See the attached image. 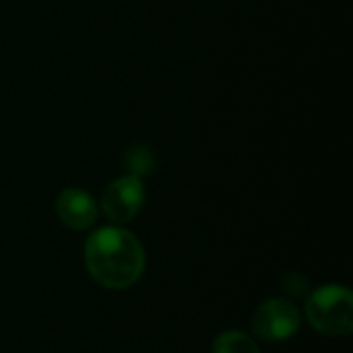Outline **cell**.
<instances>
[{"instance_id":"1","label":"cell","mask_w":353,"mask_h":353,"mask_svg":"<svg viewBox=\"0 0 353 353\" xmlns=\"http://www.w3.org/2000/svg\"><path fill=\"white\" fill-rule=\"evenodd\" d=\"M85 265L99 285L126 290L143 275L145 250L128 230L101 228L85 242Z\"/></svg>"},{"instance_id":"2","label":"cell","mask_w":353,"mask_h":353,"mask_svg":"<svg viewBox=\"0 0 353 353\" xmlns=\"http://www.w3.org/2000/svg\"><path fill=\"white\" fill-rule=\"evenodd\" d=\"M306 319L327 337H350L353 331V296L343 285H325L306 302Z\"/></svg>"},{"instance_id":"3","label":"cell","mask_w":353,"mask_h":353,"mask_svg":"<svg viewBox=\"0 0 353 353\" xmlns=\"http://www.w3.org/2000/svg\"><path fill=\"white\" fill-rule=\"evenodd\" d=\"M300 323L302 316L298 306L283 298L263 302L250 319L254 335L263 341H285L298 333Z\"/></svg>"},{"instance_id":"4","label":"cell","mask_w":353,"mask_h":353,"mask_svg":"<svg viewBox=\"0 0 353 353\" xmlns=\"http://www.w3.org/2000/svg\"><path fill=\"white\" fill-rule=\"evenodd\" d=\"M145 203V186L137 176L114 180L101 196V211L112 223H126L139 215Z\"/></svg>"},{"instance_id":"5","label":"cell","mask_w":353,"mask_h":353,"mask_svg":"<svg viewBox=\"0 0 353 353\" xmlns=\"http://www.w3.org/2000/svg\"><path fill=\"white\" fill-rule=\"evenodd\" d=\"M56 213L60 221L77 232L89 230L97 219V205L91 194L81 188H66L56 199Z\"/></svg>"},{"instance_id":"6","label":"cell","mask_w":353,"mask_h":353,"mask_svg":"<svg viewBox=\"0 0 353 353\" xmlns=\"http://www.w3.org/2000/svg\"><path fill=\"white\" fill-rule=\"evenodd\" d=\"M213 353H261L252 337L242 331H228L215 339Z\"/></svg>"},{"instance_id":"7","label":"cell","mask_w":353,"mask_h":353,"mask_svg":"<svg viewBox=\"0 0 353 353\" xmlns=\"http://www.w3.org/2000/svg\"><path fill=\"white\" fill-rule=\"evenodd\" d=\"M124 165L128 168L130 176L141 178V176H145V174H149L153 170L155 157H153V153H151L149 147H145V145H132L124 153Z\"/></svg>"}]
</instances>
